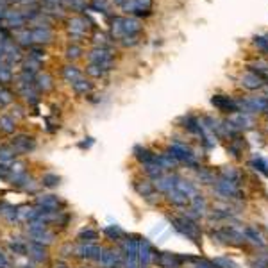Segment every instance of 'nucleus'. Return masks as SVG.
<instances>
[{
  "label": "nucleus",
  "mask_w": 268,
  "mask_h": 268,
  "mask_svg": "<svg viewBox=\"0 0 268 268\" xmlns=\"http://www.w3.org/2000/svg\"><path fill=\"white\" fill-rule=\"evenodd\" d=\"M63 77H65V81L70 84H73L77 79H81L83 75H81V70H79L77 67H73V65H68V67L63 68Z\"/></svg>",
  "instance_id": "nucleus-25"
},
{
  "label": "nucleus",
  "mask_w": 268,
  "mask_h": 268,
  "mask_svg": "<svg viewBox=\"0 0 268 268\" xmlns=\"http://www.w3.org/2000/svg\"><path fill=\"white\" fill-rule=\"evenodd\" d=\"M27 254H29V258L34 259L36 263H42L46 259V248L45 245H40V243H34L31 242L27 245Z\"/></svg>",
  "instance_id": "nucleus-17"
},
{
  "label": "nucleus",
  "mask_w": 268,
  "mask_h": 268,
  "mask_svg": "<svg viewBox=\"0 0 268 268\" xmlns=\"http://www.w3.org/2000/svg\"><path fill=\"white\" fill-rule=\"evenodd\" d=\"M68 31H70V36L73 38L84 36L88 31V20L84 16H73L68 20Z\"/></svg>",
  "instance_id": "nucleus-11"
},
{
  "label": "nucleus",
  "mask_w": 268,
  "mask_h": 268,
  "mask_svg": "<svg viewBox=\"0 0 268 268\" xmlns=\"http://www.w3.org/2000/svg\"><path fill=\"white\" fill-rule=\"evenodd\" d=\"M104 234H106L109 240H120V238L124 236V231H122L118 225H108L104 229Z\"/></svg>",
  "instance_id": "nucleus-37"
},
{
  "label": "nucleus",
  "mask_w": 268,
  "mask_h": 268,
  "mask_svg": "<svg viewBox=\"0 0 268 268\" xmlns=\"http://www.w3.org/2000/svg\"><path fill=\"white\" fill-rule=\"evenodd\" d=\"M98 261H100V265H102L104 268H113V267H118L120 256L114 252V250H104L102 256L98 258Z\"/></svg>",
  "instance_id": "nucleus-22"
},
{
  "label": "nucleus",
  "mask_w": 268,
  "mask_h": 268,
  "mask_svg": "<svg viewBox=\"0 0 268 268\" xmlns=\"http://www.w3.org/2000/svg\"><path fill=\"white\" fill-rule=\"evenodd\" d=\"M267 265H268V263H267Z\"/></svg>",
  "instance_id": "nucleus-52"
},
{
  "label": "nucleus",
  "mask_w": 268,
  "mask_h": 268,
  "mask_svg": "<svg viewBox=\"0 0 268 268\" xmlns=\"http://www.w3.org/2000/svg\"><path fill=\"white\" fill-rule=\"evenodd\" d=\"M16 152H15V149L11 147V145H2L0 147V163H11V161H15V157H16Z\"/></svg>",
  "instance_id": "nucleus-30"
},
{
  "label": "nucleus",
  "mask_w": 268,
  "mask_h": 268,
  "mask_svg": "<svg viewBox=\"0 0 268 268\" xmlns=\"http://www.w3.org/2000/svg\"><path fill=\"white\" fill-rule=\"evenodd\" d=\"M176 190L180 191L184 197H188V199H191V197L195 195L197 190H195V186H193V182H190V180H184V179H180V177H177L176 180Z\"/></svg>",
  "instance_id": "nucleus-23"
},
{
  "label": "nucleus",
  "mask_w": 268,
  "mask_h": 268,
  "mask_svg": "<svg viewBox=\"0 0 268 268\" xmlns=\"http://www.w3.org/2000/svg\"><path fill=\"white\" fill-rule=\"evenodd\" d=\"M25 268H29V267H25Z\"/></svg>",
  "instance_id": "nucleus-51"
},
{
  "label": "nucleus",
  "mask_w": 268,
  "mask_h": 268,
  "mask_svg": "<svg viewBox=\"0 0 268 268\" xmlns=\"http://www.w3.org/2000/svg\"><path fill=\"white\" fill-rule=\"evenodd\" d=\"M32 236V242L34 243H40V245H50L52 242H54V234H50L48 231H43V232H34V234H31Z\"/></svg>",
  "instance_id": "nucleus-34"
},
{
  "label": "nucleus",
  "mask_w": 268,
  "mask_h": 268,
  "mask_svg": "<svg viewBox=\"0 0 268 268\" xmlns=\"http://www.w3.org/2000/svg\"><path fill=\"white\" fill-rule=\"evenodd\" d=\"M89 61L93 65H98L104 72H109L113 68V52L109 50L108 46H95L91 52H89Z\"/></svg>",
  "instance_id": "nucleus-5"
},
{
  "label": "nucleus",
  "mask_w": 268,
  "mask_h": 268,
  "mask_svg": "<svg viewBox=\"0 0 268 268\" xmlns=\"http://www.w3.org/2000/svg\"><path fill=\"white\" fill-rule=\"evenodd\" d=\"M86 72H88L89 75H91V77H102L104 73H106V72L102 70V68L98 67V65H93V63L89 65L88 68H86Z\"/></svg>",
  "instance_id": "nucleus-43"
},
{
  "label": "nucleus",
  "mask_w": 268,
  "mask_h": 268,
  "mask_svg": "<svg viewBox=\"0 0 268 268\" xmlns=\"http://www.w3.org/2000/svg\"><path fill=\"white\" fill-rule=\"evenodd\" d=\"M15 40L18 45L22 46H32V31H29V29H20V31H16L15 34Z\"/></svg>",
  "instance_id": "nucleus-24"
},
{
  "label": "nucleus",
  "mask_w": 268,
  "mask_h": 268,
  "mask_svg": "<svg viewBox=\"0 0 268 268\" xmlns=\"http://www.w3.org/2000/svg\"><path fill=\"white\" fill-rule=\"evenodd\" d=\"M134 156H136V159H138L139 163H143V165L150 163V161H152L156 157V156L152 154V152H150L149 149H145V147H141V145L134 147Z\"/></svg>",
  "instance_id": "nucleus-26"
},
{
  "label": "nucleus",
  "mask_w": 268,
  "mask_h": 268,
  "mask_svg": "<svg viewBox=\"0 0 268 268\" xmlns=\"http://www.w3.org/2000/svg\"><path fill=\"white\" fill-rule=\"evenodd\" d=\"M217 191L223 197H238V199H240V195H242L238 182H232V180H227V179L218 180L217 182Z\"/></svg>",
  "instance_id": "nucleus-13"
},
{
  "label": "nucleus",
  "mask_w": 268,
  "mask_h": 268,
  "mask_svg": "<svg viewBox=\"0 0 268 268\" xmlns=\"http://www.w3.org/2000/svg\"><path fill=\"white\" fill-rule=\"evenodd\" d=\"M0 268H9V263H7V259L2 252H0Z\"/></svg>",
  "instance_id": "nucleus-49"
},
{
  "label": "nucleus",
  "mask_w": 268,
  "mask_h": 268,
  "mask_svg": "<svg viewBox=\"0 0 268 268\" xmlns=\"http://www.w3.org/2000/svg\"><path fill=\"white\" fill-rule=\"evenodd\" d=\"M22 67H23V72H29V73H32V75H34V73H36L38 70L42 68V61L32 59V57H27Z\"/></svg>",
  "instance_id": "nucleus-35"
},
{
  "label": "nucleus",
  "mask_w": 268,
  "mask_h": 268,
  "mask_svg": "<svg viewBox=\"0 0 268 268\" xmlns=\"http://www.w3.org/2000/svg\"><path fill=\"white\" fill-rule=\"evenodd\" d=\"M93 42L97 43V45H100V46H106V43H108V36L102 34V32H97V34L93 36Z\"/></svg>",
  "instance_id": "nucleus-47"
},
{
  "label": "nucleus",
  "mask_w": 268,
  "mask_h": 268,
  "mask_svg": "<svg viewBox=\"0 0 268 268\" xmlns=\"http://www.w3.org/2000/svg\"><path fill=\"white\" fill-rule=\"evenodd\" d=\"M172 225L176 227L180 234H184L186 238H190L193 243H201V227L193 222V218L188 217H177L172 218Z\"/></svg>",
  "instance_id": "nucleus-3"
},
{
  "label": "nucleus",
  "mask_w": 268,
  "mask_h": 268,
  "mask_svg": "<svg viewBox=\"0 0 268 268\" xmlns=\"http://www.w3.org/2000/svg\"><path fill=\"white\" fill-rule=\"evenodd\" d=\"M250 166L254 170H258L259 174H263L265 177H268V161L261 156H256L252 161H250Z\"/></svg>",
  "instance_id": "nucleus-32"
},
{
  "label": "nucleus",
  "mask_w": 268,
  "mask_h": 268,
  "mask_svg": "<svg viewBox=\"0 0 268 268\" xmlns=\"http://www.w3.org/2000/svg\"><path fill=\"white\" fill-rule=\"evenodd\" d=\"M34 86H36L38 91H48V89L54 88V79H52L50 73H38L34 77Z\"/></svg>",
  "instance_id": "nucleus-20"
},
{
  "label": "nucleus",
  "mask_w": 268,
  "mask_h": 268,
  "mask_svg": "<svg viewBox=\"0 0 268 268\" xmlns=\"http://www.w3.org/2000/svg\"><path fill=\"white\" fill-rule=\"evenodd\" d=\"M176 180H177V176H159L156 177L154 188H157V190L163 191V193H168L170 190L176 188Z\"/></svg>",
  "instance_id": "nucleus-18"
},
{
  "label": "nucleus",
  "mask_w": 268,
  "mask_h": 268,
  "mask_svg": "<svg viewBox=\"0 0 268 268\" xmlns=\"http://www.w3.org/2000/svg\"><path fill=\"white\" fill-rule=\"evenodd\" d=\"M141 32V23L136 18H114L111 25V34L116 40H124L125 36H134Z\"/></svg>",
  "instance_id": "nucleus-2"
},
{
  "label": "nucleus",
  "mask_w": 268,
  "mask_h": 268,
  "mask_svg": "<svg viewBox=\"0 0 268 268\" xmlns=\"http://www.w3.org/2000/svg\"><path fill=\"white\" fill-rule=\"evenodd\" d=\"M191 202V211H195L197 215H204L206 213V201H204V197L195 193V195L190 199Z\"/></svg>",
  "instance_id": "nucleus-27"
},
{
  "label": "nucleus",
  "mask_w": 268,
  "mask_h": 268,
  "mask_svg": "<svg viewBox=\"0 0 268 268\" xmlns=\"http://www.w3.org/2000/svg\"><path fill=\"white\" fill-rule=\"evenodd\" d=\"M166 195H168V201H170L172 204H176V206H186V204L190 202V199H188V197L182 195L180 191H177L176 188H174V190L168 191Z\"/></svg>",
  "instance_id": "nucleus-31"
},
{
  "label": "nucleus",
  "mask_w": 268,
  "mask_h": 268,
  "mask_svg": "<svg viewBox=\"0 0 268 268\" xmlns=\"http://www.w3.org/2000/svg\"><path fill=\"white\" fill-rule=\"evenodd\" d=\"M18 91L29 104H36L40 100L38 97V89L34 84H18Z\"/></svg>",
  "instance_id": "nucleus-19"
},
{
  "label": "nucleus",
  "mask_w": 268,
  "mask_h": 268,
  "mask_svg": "<svg viewBox=\"0 0 268 268\" xmlns=\"http://www.w3.org/2000/svg\"><path fill=\"white\" fill-rule=\"evenodd\" d=\"M13 81V72L7 65H0V83L2 84H9Z\"/></svg>",
  "instance_id": "nucleus-39"
},
{
  "label": "nucleus",
  "mask_w": 268,
  "mask_h": 268,
  "mask_svg": "<svg viewBox=\"0 0 268 268\" xmlns=\"http://www.w3.org/2000/svg\"><path fill=\"white\" fill-rule=\"evenodd\" d=\"M46 2H50V4H57L59 0H46Z\"/></svg>",
  "instance_id": "nucleus-50"
},
{
  "label": "nucleus",
  "mask_w": 268,
  "mask_h": 268,
  "mask_svg": "<svg viewBox=\"0 0 268 268\" xmlns=\"http://www.w3.org/2000/svg\"><path fill=\"white\" fill-rule=\"evenodd\" d=\"M52 38H54V32L48 25H38L34 31H32V42L38 43V45H43V43H50Z\"/></svg>",
  "instance_id": "nucleus-15"
},
{
  "label": "nucleus",
  "mask_w": 268,
  "mask_h": 268,
  "mask_svg": "<svg viewBox=\"0 0 268 268\" xmlns=\"http://www.w3.org/2000/svg\"><path fill=\"white\" fill-rule=\"evenodd\" d=\"M81 54H83V50H81V46H77V45H70L67 48V57L68 59H79Z\"/></svg>",
  "instance_id": "nucleus-42"
},
{
  "label": "nucleus",
  "mask_w": 268,
  "mask_h": 268,
  "mask_svg": "<svg viewBox=\"0 0 268 268\" xmlns=\"http://www.w3.org/2000/svg\"><path fill=\"white\" fill-rule=\"evenodd\" d=\"M36 204L42 209H46V211H56L57 206H59V201H57L56 195H42L36 199Z\"/></svg>",
  "instance_id": "nucleus-21"
},
{
  "label": "nucleus",
  "mask_w": 268,
  "mask_h": 268,
  "mask_svg": "<svg viewBox=\"0 0 268 268\" xmlns=\"http://www.w3.org/2000/svg\"><path fill=\"white\" fill-rule=\"evenodd\" d=\"M199 258H190V256H179V254L174 252H157L156 254L154 263H157L161 268H179L186 261H191L195 263Z\"/></svg>",
  "instance_id": "nucleus-4"
},
{
  "label": "nucleus",
  "mask_w": 268,
  "mask_h": 268,
  "mask_svg": "<svg viewBox=\"0 0 268 268\" xmlns=\"http://www.w3.org/2000/svg\"><path fill=\"white\" fill-rule=\"evenodd\" d=\"M9 248L15 254H20V256H25L27 254V245H23V243H11Z\"/></svg>",
  "instance_id": "nucleus-45"
},
{
  "label": "nucleus",
  "mask_w": 268,
  "mask_h": 268,
  "mask_svg": "<svg viewBox=\"0 0 268 268\" xmlns=\"http://www.w3.org/2000/svg\"><path fill=\"white\" fill-rule=\"evenodd\" d=\"M193 268H217L213 261H204V259H197V267Z\"/></svg>",
  "instance_id": "nucleus-48"
},
{
  "label": "nucleus",
  "mask_w": 268,
  "mask_h": 268,
  "mask_svg": "<svg viewBox=\"0 0 268 268\" xmlns=\"http://www.w3.org/2000/svg\"><path fill=\"white\" fill-rule=\"evenodd\" d=\"M122 248H124V252L127 254V258L136 259V261L141 263L143 267L145 265L152 263V261L156 259V254H157L154 248H152V245H150L147 240H141V238L125 240Z\"/></svg>",
  "instance_id": "nucleus-1"
},
{
  "label": "nucleus",
  "mask_w": 268,
  "mask_h": 268,
  "mask_svg": "<svg viewBox=\"0 0 268 268\" xmlns=\"http://www.w3.org/2000/svg\"><path fill=\"white\" fill-rule=\"evenodd\" d=\"M16 129V122L13 116H7V114H4V116H0V131L5 134H13Z\"/></svg>",
  "instance_id": "nucleus-28"
},
{
  "label": "nucleus",
  "mask_w": 268,
  "mask_h": 268,
  "mask_svg": "<svg viewBox=\"0 0 268 268\" xmlns=\"http://www.w3.org/2000/svg\"><path fill=\"white\" fill-rule=\"evenodd\" d=\"M213 265H215L217 268H240L238 267V263H234V261L229 258H217L215 261H213Z\"/></svg>",
  "instance_id": "nucleus-40"
},
{
  "label": "nucleus",
  "mask_w": 268,
  "mask_h": 268,
  "mask_svg": "<svg viewBox=\"0 0 268 268\" xmlns=\"http://www.w3.org/2000/svg\"><path fill=\"white\" fill-rule=\"evenodd\" d=\"M168 154L174 156L177 161H184V163H188V165L197 166L195 154L191 152L190 147H186V145L180 143V141H174V143L170 145V152H168Z\"/></svg>",
  "instance_id": "nucleus-7"
},
{
  "label": "nucleus",
  "mask_w": 268,
  "mask_h": 268,
  "mask_svg": "<svg viewBox=\"0 0 268 268\" xmlns=\"http://www.w3.org/2000/svg\"><path fill=\"white\" fill-rule=\"evenodd\" d=\"M138 38H139V34H134V36H125L124 40H122V45H125V46H133V45H136V43L139 42Z\"/></svg>",
  "instance_id": "nucleus-46"
},
{
  "label": "nucleus",
  "mask_w": 268,
  "mask_h": 268,
  "mask_svg": "<svg viewBox=\"0 0 268 268\" xmlns=\"http://www.w3.org/2000/svg\"><path fill=\"white\" fill-rule=\"evenodd\" d=\"M11 147L15 149L16 154H29L32 150L36 149V141L32 136H27V134H20L16 136L13 141H11Z\"/></svg>",
  "instance_id": "nucleus-8"
},
{
  "label": "nucleus",
  "mask_w": 268,
  "mask_h": 268,
  "mask_svg": "<svg viewBox=\"0 0 268 268\" xmlns=\"http://www.w3.org/2000/svg\"><path fill=\"white\" fill-rule=\"evenodd\" d=\"M11 102H13V93L9 89L0 88V106H7Z\"/></svg>",
  "instance_id": "nucleus-41"
},
{
  "label": "nucleus",
  "mask_w": 268,
  "mask_h": 268,
  "mask_svg": "<svg viewBox=\"0 0 268 268\" xmlns=\"http://www.w3.org/2000/svg\"><path fill=\"white\" fill-rule=\"evenodd\" d=\"M98 238V232L93 229H83L79 232V240L83 243H95V240Z\"/></svg>",
  "instance_id": "nucleus-36"
},
{
  "label": "nucleus",
  "mask_w": 268,
  "mask_h": 268,
  "mask_svg": "<svg viewBox=\"0 0 268 268\" xmlns=\"http://www.w3.org/2000/svg\"><path fill=\"white\" fill-rule=\"evenodd\" d=\"M2 20H4L5 25L11 27V29H22V27L25 25L27 16L25 13H22V11H5Z\"/></svg>",
  "instance_id": "nucleus-12"
},
{
  "label": "nucleus",
  "mask_w": 268,
  "mask_h": 268,
  "mask_svg": "<svg viewBox=\"0 0 268 268\" xmlns=\"http://www.w3.org/2000/svg\"><path fill=\"white\" fill-rule=\"evenodd\" d=\"M211 104L215 106L217 109L223 111V113H238L240 108H238V102L236 100H232L231 97H225V95H215L211 98Z\"/></svg>",
  "instance_id": "nucleus-10"
},
{
  "label": "nucleus",
  "mask_w": 268,
  "mask_h": 268,
  "mask_svg": "<svg viewBox=\"0 0 268 268\" xmlns=\"http://www.w3.org/2000/svg\"><path fill=\"white\" fill-rule=\"evenodd\" d=\"M134 190L138 191L139 195L149 197L152 195V191H154V184L149 182V180H138V182H134Z\"/></svg>",
  "instance_id": "nucleus-33"
},
{
  "label": "nucleus",
  "mask_w": 268,
  "mask_h": 268,
  "mask_svg": "<svg viewBox=\"0 0 268 268\" xmlns=\"http://www.w3.org/2000/svg\"><path fill=\"white\" fill-rule=\"evenodd\" d=\"M242 84L245 86L247 89H258V88H263L265 86V79L261 75H258L256 72H247L245 75L242 77Z\"/></svg>",
  "instance_id": "nucleus-16"
},
{
  "label": "nucleus",
  "mask_w": 268,
  "mask_h": 268,
  "mask_svg": "<svg viewBox=\"0 0 268 268\" xmlns=\"http://www.w3.org/2000/svg\"><path fill=\"white\" fill-rule=\"evenodd\" d=\"M72 88H73V91L77 93V95H88V93L91 91V83L86 81L84 77H81L72 84Z\"/></svg>",
  "instance_id": "nucleus-29"
},
{
  "label": "nucleus",
  "mask_w": 268,
  "mask_h": 268,
  "mask_svg": "<svg viewBox=\"0 0 268 268\" xmlns=\"http://www.w3.org/2000/svg\"><path fill=\"white\" fill-rule=\"evenodd\" d=\"M29 57L38 59V61H43V57H45V50H42L40 46H31V54H29Z\"/></svg>",
  "instance_id": "nucleus-44"
},
{
  "label": "nucleus",
  "mask_w": 268,
  "mask_h": 268,
  "mask_svg": "<svg viewBox=\"0 0 268 268\" xmlns=\"http://www.w3.org/2000/svg\"><path fill=\"white\" fill-rule=\"evenodd\" d=\"M59 180H61V177L56 176V174H45L42 179V184L46 186V188H56L59 184Z\"/></svg>",
  "instance_id": "nucleus-38"
},
{
  "label": "nucleus",
  "mask_w": 268,
  "mask_h": 268,
  "mask_svg": "<svg viewBox=\"0 0 268 268\" xmlns=\"http://www.w3.org/2000/svg\"><path fill=\"white\" fill-rule=\"evenodd\" d=\"M213 238H217L218 242L222 243H231V245H242V243H245V234L238 232L234 227H222V229L213 232Z\"/></svg>",
  "instance_id": "nucleus-6"
},
{
  "label": "nucleus",
  "mask_w": 268,
  "mask_h": 268,
  "mask_svg": "<svg viewBox=\"0 0 268 268\" xmlns=\"http://www.w3.org/2000/svg\"><path fill=\"white\" fill-rule=\"evenodd\" d=\"M104 252V248H100L98 245H95V243H81L77 248H75V254H77L79 258H100Z\"/></svg>",
  "instance_id": "nucleus-14"
},
{
  "label": "nucleus",
  "mask_w": 268,
  "mask_h": 268,
  "mask_svg": "<svg viewBox=\"0 0 268 268\" xmlns=\"http://www.w3.org/2000/svg\"><path fill=\"white\" fill-rule=\"evenodd\" d=\"M124 11L127 13H134V15H150L152 9V0H127L124 5Z\"/></svg>",
  "instance_id": "nucleus-9"
}]
</instances>
